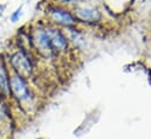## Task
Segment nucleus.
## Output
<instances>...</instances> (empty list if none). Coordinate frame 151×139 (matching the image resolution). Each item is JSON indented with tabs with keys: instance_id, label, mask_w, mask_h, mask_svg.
<instances>
[{
	"instance_id": "obj_5",
	"label": "nucleus",
	"mask_w": 151,
	"mask_h": 139,
	"mask_svg": "<svg viewBox=\"0 0 151 139\" xmlns=\"http://www.w3.org/2000/svg\"><path fill=\"white\" fill-rule=\"evenodd\" d=\"M50 15L52 19L61 25H72L74 22V18L70 13H68L65 9L61 8H52L50 9Z\"/></svg>"
},
{
	"instance_id": "obj_10",
	"label": "nucleus",
	"mask_w": 151,
	"mask_h": 139,
	"mask_svg": "<svg viewBox=\"0 0 151 139\" xmlns=\"http://www.w3.org/2000/svg\"><path fill=\"white\" fill-rule=\"evenodd\" d=\"M59 1H62V2H66V1H69V0H59Z\"/></svg>"
},
{
	"instance_id": "obj_2",
	"label": "nucleus",
	"mask_w": 151,
	"mask_h": 139,
	"mask_svg": "<svg viewBox=\"0 0 151 139\" xmlns=\"http://www.w3.org/2000/svg\"><path fill=\"white\" fill-rule=\"evenodd\" d=\"M11 63H12V67L15 70V74L21 76L22 78L31 76L33 67H32L31 61L24 53H20V52L15 53L11 59Z\"/></svg>"
},
{
	"instance_id": "obj_9",
	"label": "nucleus",
	"mask_w": 151,
	"mask_h": 139,
	"mask_svg": "<svg viewBox=\"0 0 151 139\" xmlns=\"http://www.w3.org/2000/svg\"><path fill=\"white\" fill-rule=\"evenodd\" d=\"M4 11H5V5H1V4H0V16L2 15Z\"/></svg>"
},
{
	"instance_id": "obj_6",
	"label": "nucleus",
	"mask_w": 151,
	"mask_h": 139,
	"mask_svg": "<svg viewBox=\"0 0 151 139\" xmlns=\"http://www.w3.org/2000/svg\"><path fill=\"white\" fill-rule=\"evenodd\" d=\"M76 15L84 21H96L100 19V13L93 8H76Z\"/></svg>"
},
{
	"instance_id": "obj_1",
	"label": "nucleus",
	"mask_w": 151,
	"mask_h": 139,
	"mask_svg": "<svg viewBox=\"0 0 151 139\" xmlns=\"http://www.w3.org/2000/svg\"><path fill=\"white\" fill-rule=\"evenodd\" d=\"M32 42H33L34 47L37 48V50L42 56L49 57V56L54 55L55 50L52 47L49 36L47 34L46 29H41V28L34 29L33 34H32Z\"/></svg>"
},
{
	"instance_id": "obj_4",
	"label": "nucleus",
	"mask_w": 151,
	"mask_h": 139,
	"mask_svg": "<svg viewBox=\"0 0 151 139\" xmlns=\"http://www.w3.org/2000/svg\"><path fill=\"white\" fill-rule=\"evenodd\" d=\"M46 32L49 36V40H50V43H52V47L54 50L61 52V50L66 49L67 41H66V37L61 34V32H59L58 29H54V28H47Z\"/></svg>"
},
{
	"instance_id": "obj_3",
	"label": "nucleus",
	"mask_w": 151,
	"mask_h": 139,
	"mask_svg": "<svg viewBox=\"0 0 151 139\" xmlns=\"http://www.w3.org/2000/svg\"><path fill=\"white\" fill-rule=\"evenodd\" d=\"M9 88H11L12 92L14 94V96L19 101H27L29 98L28 87H27L25 80L21 76H19L18 74L12 75V77L9 78Z\"/></svg>"
},
{
	"instance_id": "obj_8",
	"label": "nucleus",
	"mask_w": 151,
	"mask_h": 139,
	"mask_svg": "<svg viewBox=\"0 0 151 139\" xmlns=\"http://www.w3.org/2000/svg\"><path fill=\"white\" fill-rule=\"evenodd\" d=\"M21 11H22V7H19V8H18V9H17V11H15V12H14L12 15H11V20H12L13 22H15V21H18V20L20 19L21 13H22Z\"/></svg>"
},
{
	"instance_id": "obj_7",
	"label": "nucleus",
	"mask_w": 151,
	"mask_h": 139,
	"mask_svg": "<svg viewBox=\"0 0 151 139\" xmlns=\"http://www.w3.org/2000/svg\"><path fill=\"white\" fill-rule=\"evenodd\" d=\"M0 91L4 95H8L11 91L9 88V78L7 75V71L2 64H0Z\"/></svg>"
}]
</instances>
